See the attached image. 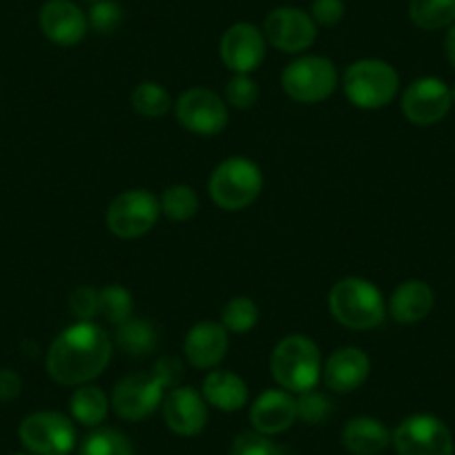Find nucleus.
<instances>
[{
	"instance_id": "nucleus-16",
	"label": "nucleus",
	"mask_w": 455,
	"mask_h": 455,
	"mask_svg": "<svg viewBox=\"0 0 455 455\" xmlns=\"http://www.w3.org/2000/svg\"><path fill=\"white\" fill-rule=\"evenodd\" d=\"M38 20L45 38L63 47L78 45L90 28L85 12L72 0H47Z\"/></svg>"
},
{
	"instance_id": "nucleus-41",
	"label": "nucleus",
	"mask_w": 455,
	"mask_h": 455,
	"mask_svg": "<svg viewBox=\"0 0 455 455\" xmlns=\"http://www.w3.org/2000/svg\"><path fill=\"white\" fill-rule=\"evenodd\" d=\"M16 455H32V453H16Z\"/></svg>"
},
{
	"instance_id": "nucleus-21",
	"label": "nucleus",
	"mask_w": 455,
	"mask_h": 455,
	"mask_svg": "<svg viewBox=\"0 0 455 455\" xmlns=\"http://www.w3.org/2000/svg\"><path fill=\"white\" fill-rule=\"evenodd\" d=\"M393 440V433L379 419L357 415L341 431V444L351 455H379Z\"/></svg>"
},
{
	"instance_id": "nucleus-42",
	"label": "nucleus",
	"mask_w": 455,
	"mask_h": 455,
	"mask_svg": "<svg viewBox=\"0 0 455 455\" xmlns=\"http://www.w3.org/2000/svg\"><path fill=\"white\" fill-rule=\"evenodd\" d=\"M90 3H96V0H90Z\"/></svg>"
},
{
	"instance_id": "nucleus-24",
	"label": "nucleus",
	"mask_w": 455,
	"mask_h": 455,
	"mask_svg": "<svg viewBox=\"0 0 455 455\" xmlns=\"http://www.w3.org/2000/svg\"><path fill=\"white\" fill-rule=\"evenodd\" d=\"M114 341L124 348L128 355L139 357V355H148V353L155 351L156 337L155 326H152L148 319H139V317H130L128 322H124L121 326H116V335H114Z\"/></svg>"
},
{
	"instance_id": "nucleus-39",
	"label": "nucleus",
	"mask_w": 455,
	"mask_h": 455,
	"mask_svg": "<svg viewBox=\"0 0 455 455\" xmlns=\"http://www.w3.org/2000/svg\"><path fill=\"white\" fill-rule=\"evenodd\" d=\"M446 56H449V60H451V65H453L455 68V23L451 25V29H449V34H446Z\"/></svg>"
},
{
	"instance_id": "nucleus-5",
	"label": "nucleus",
	"mask_w": 455,
	"mask_h": 455,
	"mask_svg": "<svg viewBox=\"0 0 455 455\" xmlns=\"http://www.w3.org/2000/svg\"><path fill=\"white\" fill-rule=\"evenodd\" d=\"M400 76L395 68L379 59H364L348 65L344 72L347 99L360 109H382L395 99Z\"/></svg>"
},
{
	"instance_id": "nucleus-35",
	"label": "nucleus",
	"mask_w": 455,
	"mask_h": 455,
	"mask_svg": "<svg viewBox=\"0 0 455 455\" xmlns=\"http://www.w3.org/2000/svg\"><path fill=\"white\" fill-rule=\"evenodd\" d=\"M69 308L78 322H92L99 315V291L92 286H78L69 295Z\"/></svg>"
},
{
	"instance_id": "nucleus-28",
	"label": "nucleus",
	"mask_w": 455,
	"mask_h": 455,
	"mask_svg": "<svg viewBox=\"0 0 455 455\" xmlns=\"http://www.w3.org/2000/svg\"><path fill=\"white\" fill-rule=\"evenodd\" d=\"M132 313L134 301L128 288L112 283V286H105L103 291H99V315H103L105 322L121 326V323L132 317Z\"/></svg>"
},
{
	"instance_id": "nucleus-2",
	"label": "nucleus",
	"mask_w": 455,
	"mask_h": 455,
	"mask_svg": "<svg viewBox=\"0 0 455 455\" xmlns=\"http://www.w3.org/2000/svg\"><path fill=\"white\" fill-rule=\"evenodd\" d=\"M328 310L351 331L378 328L387 317V301L378 286L362 277H344L328 292Z\"/></svg>"
},
{
	"instance_id": "nucleus-15",
	"label": "nucleus",
	"mask_w": 455,
	"mask_h": 455,
	"mask_svg": "<svg viewBox=\"0 0 455 455\" xmlns=\"http://www.w3.org/2000/svg\"><path fill=\"white\" fill-rule=\"evenodd\" d=\"M164 419L172 433L195 437L208 424V402L192 387H177L164 397Z\"/></svg>"
},
{
	"instance_id": "nucleus-1",
	"label": "nucleus",
	"mask_w": 455,
	"mask_h": 455,
	"mask_svg": "<svg viewBox=\"0 0 455 455\" xmlns=\"http://www.w3.org/2000/svg\"><path fill=\"white\" fill-rule=\"evenodd\" d=\"M112 360V339L94 322H78L65 328L45 357V369L63 387H81L108 369Z\"/></svg>"
},
{
	"instance_id": "nucleus-40",
	"label": "nucleus",
	"mask_w": 455,
	"mask_h": 455,
	"mask_svg": "<svg viewBox=\"0 0 455 455\" xmlns=\"http://www.w3.org/2000/svg\"><path fill=\"white\" fill-rule=\"evenodd\" d=\"M451 96H453V103H455V87H453V90H451Z\"/></svg>"
},
{
	"instance_id": "nucleus-19",
	"label": "nucleus",
	"mask_w": 455,
	"mask_h": 455,
	"mask_svg": "<svg viewBox=\"0 0 455 455\" xmlns=\"http://www.w3.org/2000/svg\"><path fill=\"white\" fill-rule=\"evenodd\" d=\"M323 382L335 393H351L360 388L371 375V360L362 348L347 347L332 353L323 366Z\"/></svg>"
},
{
	"instance_id": "nucleus-31",
	"label": "nucleus",
	"mask_w": 455,
	"mask_h": 455,
	"mask_svg": "<svg viewBox=\"0 0 455 455\" xmlns=\"http://www.w3.org/2000/svg\"><path fill=\"white\" fill-rule=\"evenodd\" d=\"M295 400L297 419H301L306 424H323L328 419V415L332 413V402L323 393L315 391V388L299 393V397H295Z\"/></svg>"
},
{
	"instance_id": "nucleus-29",
	"label": "nucleus",
	"mask_w": 455,
	"mask_h": 455,
	"mask_svg": "<svg viewBox=\"0 0 455 455\" xmlns=\"http://www.w3.org/2000/svg\"><path fill=\"white\" fill-rule=\"evenodd\" d=\"M161 212L170 219V221H188L199 210V196L190 186H170L168 190L161 195L159 199Z\"/></svg>"
},
{
	"instance_id": "nucleus-7",
	"label": "nucleus",
	"mask_w": 455,
	"mask_h": 455,
	"mask_svg": "<svg viewBox=\"0 0 455 455\" xmlns=\"http://www.w3.org/2000/svg\"><path fill=\"white\" fill-rule=\"evenodd\" d=\"M282 87L297 103H322L337 87V69L326 56H299L282 74Z\"/></svg>"
},
{
	"instance_id": "nucleus-8",
	"label": "nucleus",
	"mask_w": 455,
	"mask_h": 455,
	"mask_svg": "<svg viewBox=\"0 0 455 455\" xmlns=\"http://www.w3.org/2000/svg\"><path fill=\"white\" fill-rule=\"evenodd\" d=\"M391 444L397 455H453L455 444L449 427L428 413L409 415L393 431Z\"/></svg>"
},
{
	"instance_id": "nucleus-38",
	"label": "nucleus",
	"mask_w": 455,
	"mask_h": 455,
	"mask_svg": "<svg viewBox=\"0 0 455 455\" xmlns=\"http://www.w3.org/2000/svg\"><path fill=\"white\" fill-rule=\"evenodd\" d=\"M23 391V379L16 371L0 369V402H12Z\"/></svg>"
},
{
	"instance_id": "nucleus-10",
	"label": "nucleus",
	"mask_w": 455,
	"mask_h": 455,
	"mask_svg": "<svg viewBox=\"0 0 455 455\" xmlns=\"http://www.w3.org/2000/svg\"><path fill=\"white\" fill-rule=\"evenodd\" d=\"M174 114L183 128L204 137L223 132L228 125L226 100L205 87H192L183 92L174 103Z\"/></svg>"
},
{
	"instance_id": "nucleus-26",
	"label": "nucleus",
	"mask_w": 455,
	"mask_h": 455,
	"mask_svg": "<svg viewBox=\"0 0 455 455\" xmlns=\"http://www.w3.org/2000/svg\"><path fill=\"white\" fill-rule=\"evenodd\" d=\"M78 455H134V446L125 433L103 427L87 433Z\"/></svg>"
},
{
	"instance_id": "nucleus-36",
	"label": "nucleus",
	"mask_w": 455,
	"mask_h": 455,
	"mask_svg": "<svg viewBox=\"0 0 455 455\" xmlns=\"http://www.w3.org/2000/svg\"><path fill=\"white\" fill-rule=\"evenodd\" d=\"M310 16L317 25L332 28L344 19V0H313Z\"/></svg>"
},
{
	"instance_id": "nucleus-37",
	"label": "nucleus",
	"mask_w": 455,
	"mask_h": 455,
	"mask_svg": "<svg viewBox=\"0 0 455 455\" xmlns=\"http://www.w3.org/2000/svg\"><path fill=\"white\" fill-rule=\"evenodd\" d=\"M156 379L164 384V388H177L179 382L183 379V364L179 357L172 355H164L156 360L155 371H152Z\"/></svg>"
},
{
	"instance_id": "nucleus-3",
	"label": "nucleus",
	"mask_w": 455,
	"mask_h": 455,
	"mask_svg": "<svg viewBox=\"0 0 455 455\" xmlns=\"http://www.w3.org/2000/svg\"><path fill=\"white\" fill-rule=\"evenodd\" d=\"M270 373L288 393H306L317 387L322 378V355L310 337L288 335L273 348Z\"/></svg>"
},
{
	"instance_id": "nucleus-22",
	"label": "nucleus",
	"mask_w": 455,
	"mask_h": 455,
	"mask_svg": "<svg viewBox=\"0 0 455 455\" xmlns=\"http://www.w3.org/2000/svg\"><path fill=\"white\" fill-rule=\"evenodd\" d=\"M201 395L214 409L223 413L242 411L248 402V384L233 371H210L201 387Z\"/></svg>"
},
{
	"instance_id": "nucleus-25",
	"label": "nucleus",
	"mask_w": 455,
	"mask_h": 455,
	"mask_svg": "<svg viewBox=\"0 0 455 455\" xmlns=\"http://www.w3.org/2000/svg\"><path fill=\"white\" fill-rule=\"evenodd\" d=\"M409 19L427 32L451 28L455 23V0H411Z\"/></svg>"
},
{
	"instance_id": "nucleus-32",
	"label": "nucleus",
	"mask_w": 455,
	"mask_h": 455,
	"mask_svg": "<svg viewBox=\"0 0 455 455\" xmlns=\"http://www.w3.org/2000/svg\"><path fill=\"white\" fill-rule=\"evenodd\" d=\"M230 455H283V449L270 435L259 431H243L235 437Z\"/></svg>"
},
{
	"instance_id": "nucleus-9",
	"label": "nucleus",
	"mask_w": 455,
	"mask_h": 455,
	"mask_svg": "<svg viewBox=\"0 0 455 455\" xmlns=\"http://www.w3.org/2000/svg\"><path fill=\"white\" fill-rule=\"evenodd\" d=\"M161 214V204L152 192L128 190L121 192L109 204L105 221L109 233L119 239H137L150 233Z\"/></svg>"
},
{
	"instance_id": "nucleus-12",
	"label": "nucleus",
	"mask_w": 455,
	"mask_h": 455,
	"mask_svg": "<svg viewBox=\"0 0 455 455\" xmlns=\"http://www.w3.org/2000/svg\"><path fill=\"white\" fill-rule=\"evenodd\" d=\"M264 36L279 52L301 54L317 38V23L297 7H277L266 16Z\"/></svg>"
},
{
	"instance_id": "nucleus-4",
	"label": "nucleus",
	"mask_w": 455,
	"mask_h": 455,
	"mask_svg": "<svg viewBox=\"0 0 455 455\" xmlns=\"http://www.w3.org/2000/svg\"><path fill=\"white\" fill-rule=\"evenodd\" d=\"M264 188V174L255 161L246 156H233L214 168L210 174L208 192L214 204L223 210L237 212L255 204Z\"/></svg>"
},
{
	"instance_id": "nucleus-34",
	"label": "nucleus",
	"mask_w": 455,
	"mask_h": 455,
	"mask_svg": "<svg viewBox=\"0 0 455 455\" xmlns=\"http://www.w3.org/2000/svg\"><path fill=\"white\" fill-rule=\"evenodd\" d=\"M259 99V87L248 74H235L226 85V100L237 109H248Z\"/></svg>"
},
{
	"instance_id": "nucleus-30",
	"label": "nucleus",
	"mask_w": 455,
	"mask_h": 455,
	"mask_svg": "<svg viewBox=\"0 0 455 455\" xmlns=\"http://www.w3.org/2000/svg\"><path fill=\"white\" fill-rule=\"evenodd\" d=\"M259 322V308L251 297H233L221 310V323L230 332H248Z\"/></svg>"
},
{
	"instance_id": "nucleus-33",
	"label": "nucleus",
	"mask_w": 455,
	"mask_h": 455,
	"mask_svg": "<svg viewBox=\"0 0 455 455\" xmlns=\"http://www.w3.org/2000/svg\"><path fill=\"white\" fill-rule=\"evenodd\" d=\"M124 20V10L114 0H96L87 12V23L99 34H112Z\"/></svg>"
},
{
	"instance_id": "nucleus-14",
	"label": "nucleus",
	"mask_w": 455,
	"mask_h": 455,
	"mask_svg": "<svg viewBox=\"0 0 455 455\" xmlns=\"http://www.w3.org/2000/svg\"><path fill=\"white\" fill-rule=\"evenodd\" d=\"M223 65L235 74H251L264 63L266 36L252 23H235L228 28L219 43Z\"/></svg>"
},
{
	"instance_id": "nucleus-17",
	"label": "nucleus",
	"mask_w": 455,
	"mask_h": 455,
	"mask_svg": "<svg viewBox=\"0 0 455 455\" xmlns=\"http://www.w3.org/2000/svg\"><path fill=\"white\" fill-rule=\"evenodd\" d=\"M297 422V400L282 388L264 391L251 406V424L264 435H279Z\"/></svg>"
},
{
	"instance_id": "nucleus-13",
	"label": "nucleus",
	"mask_w": 455,
	"mask_h": 455,
	"mask_svg": "<svg viewBox=\"0 0 455 455\" xmlns=\"http://www.w3.org/2000/svg\"><path fill=\"white\" fill-rule=\"evenodd\" d=\"M453 96L444 81L433 76L418 78L402 96V112L413 125H435L449 114Z\"/></svg>"
},
{
	"instance_id": "nucleus-11",
	"label": "nucleus",
	"mask_w": 455,
	"mask_h": 455,
	"mask_svg": "<svg viewBox=\"0 0 455 455\" xmlns=\"http://www.w3.org/2000/svg\"><path fill=\"white\" fill-rule=\"evenodd\" d=\"M165 388L155 375H125L124 379L116 382L114 387L109 404H112L114 413L119 415L121 419L128 422H139L146 419L164 404Z\"/></svg>"
},
{
	"instance_id": "nucleus-6",
	"label": "nucleus",
	"mask_w": 455,
	"mask_h": 455,
	"mask_svg": "<svg viewBox=\"0 0 455 455\" xmlns=\"http://www.w3.org/2000/svg\"><path fill=\"white\" fill-rule=\"evenodd\" d=\"M19 437L32 455H69L76 446V427L59 411H36L20 422Z\"/></svg>"
},
{
	"instance_id": "nucleus-20",
	"label": "nucleus",
	"mask_w": 455,
	"mask_h": 455,
	"mask_svg": "<svg viewBox=\"0 0 455 455\" xmlns=\"http://www.w3.org/2000/svg\"><path fill=\"white\" fill-rule=\"evenodd\" d=\"M435 295L431 286L419 279H409L400 283L388 299V313L397 323H418L433 310Z\"/></svg>"
},
{
	"instance_id": "nucleus-27",
	"label": "nucleus",
	"mask_w": 455,
	"mask_h": 455,
	"mask_svg": "<svg viewBox=\"0 0 455 455\" xmlns=\"http://www.w3.org/2000/svg\"><path fill=\"white\" fill-rule=\"evenodd\" d=\"M132 108L134 112L148 116V119H159L165 116L172 108V99H170L168 90L155 81H146L141 85L134 87L132 92Z\"/></svg>"
},
{
	"instance_id": "nucleus-23",
	"label": "nucleus",
	"mask_w": 455,
	"mask_h": 455,
	"mask_svg": "<svg viewBox=\"0 0 455 455\" xmlns=\"http://www.w3.org/2000/svg\"><path fill=\"white\" fill-rule=\"evenodd\" d=\"M109 400L103 393V388L94 387V384H81L76 391L69 397V413L83 427L96 428L99 424H103V419L108 418L109 411Z\"/></svg>"
},
{
	"instance_id": "nucleus-18",
	"label": "nucleus",
	"mask_w": 455,
	"mask_h": 455,
	"mask_svg": "<svg viewBox=\"0 0 455 455\" xmlns=\"http://www.w3.org/2000/svg\"><path fill=\"white\" fill-rule=\"evenodd\" d=\"M228 331L223 323L199 322L188 331L183 353L195 369L208 371L221 364L228 353Z\"/></svg>"
}]
</instances>
